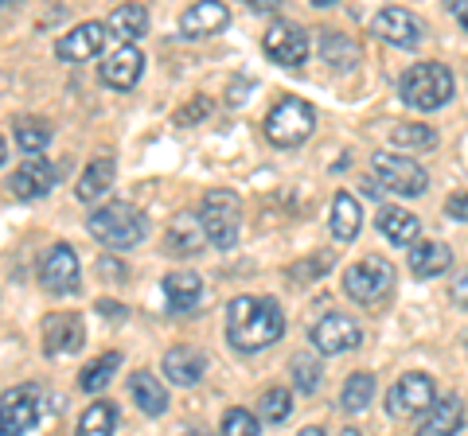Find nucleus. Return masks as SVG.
Returning a JSON list of instances; mask_svg holds the SVG:
<instances>
[{
	"label": "nucleus",
	"mask_w": 468,
	"mask_h": 436,
	"mask_svg": "<svg viewBox=\"0 0 468 436\" xmlns=\"http://www.w3.org/2000/svg\"><path fill=\"white\" fill-rule=\"evenodd\" d=\"M285 336V316L273 296H234L227 304V343L230 351L254 355Z\"/></svg>",
	"instance_id": "nucleus-1"
},
{
	"label": "nucleus",
	"mask_w": 468,
	"mask_h": 436,
	"mask_svg": "<svg viewBox=\"0 0 468 436\" xmlns=\"http://www.w3.org/2000/svg\"><path fill=\"white\" fill-rule=\"evenodd\" d=\"M86 230L106 245V250H133L144 238V214L125 199H110L101 207L90 211L86 218Z\"/></svg>",
	"instance_id": "nucleus-2"
},
{
	"label": "nucleus",
	"mask_w": 468,
	"mask_h": 436,
	"mask_svg": "<svg viewBox=\"0 0 468 436\" xmlns=\"http://www.w3.org/2000/svg\"><path fill=\"white\" fill-rule=\"evenodd\" d=\"M452 94H457V82H452V70L445 63H418L399 82V98L410 109H421V113L449 106Z\"/></svg>",
	"instance_id": "nucleus-3"
},
{
	"label": "nucleus",
	"mask_w": 468,
	"mask_h": 436,
	"mask_svg": "<svg viewBox=\"0 0 468 436\" xmlns=\"http://www.w3.org/2000/svg\"><path fill=\"white\" fill-rule=\"evenodd\" d=\"M261 129H266V140L277 144V149H297V144H304V140L313 137L316 109L309 106V101H301V98H282L266 113Z\"/></svg>",
	"instance_id": "nucleus-4"
},
{
	"label": "nucleus",
	"mask_w": 468,
	"mask_h": 436,
	"mask_svg": "<svg viewBox=\"0 0 468 436\" xmlns=\"http://www.w3.org/2000/svg\"><path fill=\"white\" fill-rule=\"evenodd\" d=\"M239 223H242V207L234 192H211L199 207V226L215 250H234L239 242Z\"/></svg>",
	"instance_id": "nucleus-5"
},
{
	"label": "nucleus",
	"mask_w": 468,
	"mask_h": 436,
	"mask_svg": "<svg viewBox=\"0 0 468 436\" xmlns=\"http://www.w3.org/2000/svg\"><path fill=\"white\" fill-rule=\"evenodd\" d=\"M394 281H399V273L387 257H363L356 265H347L344 273V293L359 304H378L394 293Z\"/></svg>",
	"instance_id": "nucleus-6"
},
{
	"label": "nucleus",
	"mask_w": 468,
	"mask_h": 436,
	"mask_svg": "<svg viewBox=\"0 0 468 436\" xmlns=\"http://www.w3.org/2000/svg\"><path fill=\"white\" fill-rule=\"evenodd\" d=\"M43 417V389L36 382L0 394V436H27Z\"/></svg>",
	"instance_id": "nucleus-7"
},
{
	"label": "nucleus",
	"mask_w": 468,
	"mask_h": 436,
	"mask_svg": "<svg viewBox=\"0 0 468 436\" xmlns=\"http://www.w3.org/2000/svg\"><path fill=\"white\" fill-rule=\"evenodd\" d=\"M371 164H375V180L383 183L387 192L406 195V199L426 195L430 176H426V168H421L418 160H406V156H394V152H375Z\"/></svg>",
	"instance_id": "nucleus-8"
},
{
	"label": "nucleus",
	"mask_w": 468,
	"mask_h": 436,
	"mask_svg": "<svg viewBox=\"0 0 468 436\" xmlns=\"http://www.w3.org/2000/svg\"><path fill=\"white\" fill-rule=\"evenodd\" d=\"M39 285L51 296H70L82 285V269H79V254L67 242H55L48 254L39 257Z\"/></svg>",
	"instance_id": "nucleus-9"
},
{
	"label": "nucleus",
	"mask_w": 468,
	"mask_h": 436,
	"mask_svg": "<svg viewBox=\"0 0 468 436\" xmlns=\"http://www.w3.org/2000/svg\"><path fill=\"white\" fill-rule=\"evenodd\" d=\"M261 47H266L270 59L285 70H297V67H304V59H309V36H304L292 20H273L266 27Z\"/></svg>",
	"instance_id": "nucleus-10"
},
{
	"label": "nucleus",
	"mask_w": 468,
	"mask_h": 436,
	"mask_svg": "<svg viewBox=\"0 0 468 436\" xmlns=\"http://www.w3.org/2000/svg\"><path fill=\"white\" fill-rule=\"evenodd\" d=\"M363 343V327L344 312H328L313 324V347L320 355H347Z\"/></svg>",
	"instance_id": "nucleus-11"
},
{
	"label": "nucleus",
	"mask_w": 468,
	"mask_h": 436,
	"mask_svg": "<svg viewBox=\"0 0 468 436\" xmlns=\"http://www.w3.org/2000/svg\"><path fill=\"white\" fill-rule=\"evenodd\" d=\"M371 32L383 43H390V47H402V51L418 47V43L426 39V27H421V20L410 8H383V12H375Z\"/></svg>",
	"instance_id": "nucleus-12"
},
{
	"label": "nucleus",
	"mask_w": 468,
	"mask_h": 436,
	"mask_svg": "<svg viewBox=\"0 0 468 436\" xmlns=\"http://www.w3.org/2000/svg\"><path fill=\"white\" fill-rule=\"evenodd\" d=\"M437 398H433V378L430 374H406L390 386L387 394V413L390 417H414L421 410H430Z\"/></svg>",
	"instance_id": "nucleus-13"
},
{
	"label": "nucleus",
	"mask_w": 468,
	"mask_h": 436,
	"mask_svg": "<svg viewBox=\"0 0 468 436\" xmlns=\"http://www.w3.org/2000/svg\"><path fill=\"white\" fill-rule=\"evenodd\" d=\"M106 24L101 20H86L79 27H70L67 36H58L55 43V55H58V63H86V59H94V55L106 47Z\"/></svg>",
	"instance_id": "nucleus-14"
},
{
	"label": "nucleus",
	"mask_w": 468,
	"mask_h": 436,
	"mask_svg": "<svg viewBox=\"0 0 468 436\" xmlns=\"http://www.w3.org/2000/svg\"><path fill=\"white\" fill-rule=\"evenodd\" d=\"M82 343H86V327H82V316L75 312H55L43 324V351L48 355H75Z\"/></svg>",
	"instance_id": "nucleus-15"
},
{
	"label": "nucleus",
	"mask_w": 468,
	"mask_h": 436,
	"mask_svg": "<svg viewBox=\"0 0 468 436\" xmlns=\"http://www.w3.org/2000/svg\"><path fill=\"white\" fill-rule=\"evenodd\" d=\"M58 180V168L51 164V160H24V164L12 171V180H8V192L16 195V199H39V195H48L51 187Z\"/></svg>",
	"instance_id": "nucleus-16"
},
{
	"label": "nucleus",
	"mask_w": 468,
	"mask_h": 436,
	"mask_svg": "<svg viewBox=\"0 0 468 436\" xmlns=\"http://www.w3.org/2000/svg\"><path fill=\"white\" fill-rule=\"evenodd\" d=\"M230 20L227 5H218V0H199V5H187L184 16H180V36L184 39H207L215 32H223Z\"/></svg>",
	"instance_id": "nucleus-17"
},
{
	"label": "nucleus",
	"mask_w": 468,
	"mask_h": 436,
	"mask_svg": "<svg viewBox=\"0 0 468 436\" xmlns=\"http://www.w3.org/2000/svg\"><path fill=\"white\" fill-rule=\"evenodd\" d=\"M461 429H464V401L457 394H449V398L430 405L426 417L418 420L414 436H457Z\"/></svg>",
	"instance_id": "nucleus-18"
},
{
	"label": "nucleus",
	"mask_w": 468,
	"mask_h": 436,
	"mask_svg": "<svg viewBox=\"0 0 468 436\" xmlns=\"http://www.w3.org/2000/svg\"><path fill=\"white\" fill-rule=\"evenodd\" d=\"M144 75V55L137 47H117L106 63H101V82L113 90H133Z\"/></svg>",
	"instance_id": "nucleus-19"
},
{
	"label": "nucleus",
	"mask_w": 468,
	"mask_h": 436,
	"mask_svg": "<svg viewBox=\"0 0 468 436\" xmlns=\"http://www.w3.org/2000/svg\"><path fill=\"white\" fill-rule=\"evenodd\" d=\"M165 300H168V308L176 316L196 312L199 300H203V277H199V273H192V269L168 273V277H165Z\"/></svg>",
	"instance_id": "nucleus-20"
},
{
	"label": "nucleus",
	"mask_w": 468,
	"mask_h": 436,
	"mask_svg": "<svg viewBox=\"0 0 468 436\" xmlns=\"http://www.w3.org/2000/svg\"><path fill=\"white\" fill-rule=\"evenodd\" d=\"M106 32H110V39H117V47H133V39H141L144 32H149V12H144L141 5L113 8L110 20H106Z\"/></svg>",
	"instance_id": "nucleus-21"
},
{
	"label": "nucleus",
	"mask_w": 468,
	"mask_h": 436,
	"mask_svg": "<svg viewBox=\"0 0 468 436\" xmlns=\"http://www.w3.org/2000/svg\"><path fill=\"white\" fill-rule=\"evenodd\" d=\"M160 367H165V374L172 378V386H196L203 378V370H207V358H203L196 347H172Z\"/></svg>",
	"instance_id": "nucleus-22"
},
{
	"label": "nucleus",
	"mask_w": 468,
	"mask_h": 436,
	"mask_svg": "<svg viewBox=\"0 0 468 436\" xmlns=\"http://www.w3.org/2000/svg\"><path fill=\"white\" fill-rule=\"evenodd\" d=\"M378 230L390 245H414L421 234V218L410 214L406 207H383L378 211Z\"/></svg>",
	"instance_id": "nucleus-23"
},
{
	"label": "nucleus",
	"mask_w": 468,
	"mask_h": 436,
	"mask_svg": "<svg viewBox=\"0 0 468 436\" xmlns=\"http://www.w3.org/2000/svg\"><path fill=\"white\" fill-rule=\"evenodd\" d=\"M129 394H133V401L141 405L144 417H160V413L168 410V389H165V382H160L156 374H149V370H137L133 378H129Z\"/></svg>",
	"instance_id": "nucleus-24"
},
{
	"label": "nucleus",
	"mask_w": 468,
	"mask_h": 436,
	"mask_svg": "<svg viewBox=\"0 0 468 436\" xmlns=\"http://www.w3.org/2000/svg\"><path fill=\"white\" fill-rule=\"evenodd\" d=\"M332 234L335 242H351V238H359V230H363V207H359V199L351 195V192H340L332 199Z\"/></svg>",
	"instance_id": "nucleus-25"
},
{
	"label": "nucleus",
	"mask_w": 468,
	"mask_h": 436,
	"mask_svg": "<svg viewBox=\"0 0 468 436\" xmlns=\"http://www.w3.org/2000/svg\"><path fill=\"white\" fill-rule=\"evenodd\" d=\"M113 176H117V164H113V156H94L90 164H86V171L79 176V187H75L79 202H94L101 192H110Z\"/></svg>",
	"instance_id": "nucleus-26"
},
{
	"label": "nucleus",
	"mask_w": 468,
	"mask_h": 436,
	"mask_svg": "<svg viewBox=\"0 0 468 436\" xmlns=\"http://www.w3.org/2000/svg\"><path fill=\"white\" fill-rule=\"evenodd\" d=\"M452 265V254L445 242H421L414 254H410V269L414 277H441V273Z\"/></svg>",
	"instance_id": "nucleus-27"
},
{
	"label": "nucleus",
	"mask_w": 468,
	"mask_h": 436,
	"mask_svg": "<svg viewBox=\"0 0 468 436\" xmlns=\"http://www.w3.org/2000/svg\"><path fill=\"white\" fill-rule=\"evenodd\" d=\"M122 370V351H106V355H98L90 367H82L79 374V389H86V394H101V389L110 386V378Z\"/></svg>",
	"instance_id": "nucleus-28"
},
{
	"label": "nucleus",
	"mask_w": 468,
	"mask_h": 436,
	"mask_svg": "<svg viewBox=\"0 0 468 436\" xmlns=\"http://www.w3.org/2000/svg\"><path fill=\"white\" fill-rule=\"evenodd\" d=\"M117 432V405L94 401L90 410L79 417V436H113Z\"/></svg>",
	"instance_id": "nucleus-29"
},
{
	"label": "nucleus",
	"mask_w": 468,
	"mask_h": 436,
	"mask_svg": "<svg viewBox=\"0 0 468 436\" xmlns=\"http://www.w3.org/2000/svg\"><path fill=\"white\" fill-rule=\"evenodd\" d=\"M320 55H324L328 67L351 70V67H356V59H359V47L347 36H340V32H324V36H320Z\"/></svg>",
	"instance_id": "nucleus-30"
},
{
	"label": "nucleus",
	"mask_w": 468,
	"mask_h": 436,
	"mask_svg": "<svg viewBox=\"0 0 468 436\" xmlns=\"http://www.w3.org/2000/svg\"><path fill=\"white\" fill-rule=\"evenodd\" d=\"M199 242H203V226L196 223L192 214H180L172 223V230H168V250L172 254H180V257H192L196 250H199Z\"/></svg>",
	"instance_id": "nucleus-31"
},
{
	"label": "nucleus",
	"mask_w": 468,
	"mask_h": 436,
	"mask_svg": "<svg viewBox=\"0 0 468 436\" xmlns=\"http://www.w3.org/2000/svg\"><path fill=\"white\" fill-rule=\"evenodd\" d=\"M375 398V374H351L347 382H344V394H340V410L344 413H363L371 405Z\"/></svg>",
	"instance_id": "nucleus-32"
},
{
	"label": "nucleus",
	"mask_w": 468,
	"mask_h": 436,
	"mask_svg": "<svg viewBox=\"0 0 468 436\" xmlns=\"http://www.w3.org/2000/svg\"><path fill=\"white\" fill-rule=\"evenodd\" d=\"M387 133H390V140H394V144H406V149H421V152L433 149V144H437V133H433L430 125H410V121H399V125H390Z\"/></svg>",
	"instance_id": "nucleus-33"
},
{
	"label": "nucleus",
	"mask_w": 468,
	"mask_h": 436,
	"mask_svg": "<svg viewBox=\"0 0 468 436\" xmlns=\"http://www.w3.org/2000/svg\"><path fill=\"white\" fill-rule=\"evenodd\" d=\"M16 144H20L24 152L39 156V152L51 144V125H48V121H20V125H16Z\"/></svg>",
	"instance_id": "nucleus-34"
},
{
	"label": "nucleus",
	"mask_w": 468,
	"mask_h": 436,
	"mask_svg": "<svg viewBox=\"0 0 468 436\" xmlns=\"http://www.w3.org/2000/svg\"><path fill=\"white\" fill-rule=\"evenodd\" d=\"M292 410V394L289 389H266V398H261V417L270 420V425H282Z\"/></svg>",
	"instance_id": "nucleus-35"
},
{
	"label": "nucleus",
	"mask_w": 468,
	"mask_h": 436,
	"mask_svg": "<svg viewBox=\"0 0 468 436\" xmlns=\"http://www.w3.org/2000/svg\"><path fill=\"white\" fill-rule=\"evenodd\" d=\"M223 436H258V417L250 410H227Z\"/></svg>",
	"instance_id": "nucleus-36"
},
{
	"label": "nucleus",
	"mask_w": 468,
	"mask_h": 436,
	"mask_svg": "<svg viewBox=\"0 0 468 436\" xmlns=\"http://www.w3.org/2000/svg\"><path fill=\"white\" fill-rule=\"evenodd\" d=\"M292 378H297L301 394H313V389L320 386V367H316L309 355H297V358H292Z\"/></svg>",
	"instance_id": "nucleus-37"
},
{
	"label": "nucleus",
	"mask_w": 468,
	"mask_h": 436,
	"mask_svg": "<svg viewBox=\"0 0 468 436\" xmlns=\"http://www.w3.org/2000/svg\"><path fill=\"white\" fill-rule=\"evenodd\" d=\"M445 214L452 218V223H468V192H452L445 199Z\"/></svg>",
	"instance_id": "nucleus-38"
},
{
	"label": "nucleus",
	"mask_w": 468,
	"mask_h": 436,
	"mask_svg": "<svg viewBox=\"0 0 468 436\" xmlns=\"http://www.w3.org/2000/svg\"><path fill=\"white\" fill-rule=\"evenodd\" d=\"M452 304H457V308H468V269L452 281Z\"/></svg>",
	"instance_id": "nucleus-39"
},
{
	"label": "nucleus",
	"mask_w": 468,
	"mask_h": 436,
	"mask_svg": "<svg viewBox=\"0 0 468 436\" xmlns=\"http://www.w3.org/2000/svg\"><path fill=\"white\" fill-rule=\"evenodd\" d=\"M207 109H211V106H207V98H196V106L180 113V125H187V121H196V118H207Z\"/></svg>",
	"instance_id": "nucleus-40"
},
{
	"label": "nucleus",
	"mask_w": 468,
	"mask_h": 436,
	"mask_svg": "<svg viewBox=\"0 0 468 436\" xmlns=\"http://www.w3.org/2000/svg\"><path fill=\"white\" fill-rule=\"evenodd\" d=\"M98 312H106V319H122L125 316L122 304H110V300H98Z\"/></svg>",
	"instance_id": "nucleus-41"
},
{
	"label": "nucleus",
	"mask_w": 468,
	"mask_h": 436,
	"mask_svg": "<svg viewBox=\"0 0 468 436\" xmlns=\"http://www.w3.org/2000/svg\"><path fill=\"white\" fill-rule=\"evenodd\" d=\"M452 8V16H457L464 24V32H468V0H457V5H449Z\"/></svg>",
	"instance_id": "nucleus-42"
},
{
	"label": "nucleus",
	"mask_w": 468,
	"mask_h": 436,
	"mask_svg": "<svg viewBox=\"0 0 468 436\" xmlns=\"http://www.w3.org/2000/svg\"><path fill=\"white\" fill-rule=\"evenodd\" d=\"M297 436H328V432H324V429H316V425H309V429H301Z\"/></svg>",
	"instance_id": "nucleus-43"
},
{
	"label": "nucleus",
	"mask_w": 468,
	"mask_h": 436,
	"mask_svg": "<svg viewBox=\"0 0 468 436\" xmlns=\"http://www.w3.org/2000/svg\"><path fill=\"white\" fill-rule=\"evenodd\" d=\"M340 436H363V432H356V429H344V432H340Z\"/></svg>",
	"instance_id": "nucleus-44"
},
{
	"label": "nucleus",
	"mask_w": 468,
	"mask_h": 436,
	"mask_svg": "<svg viewBox=\"0 0 468 436\" xmlns=\"http://www.w3.org/2000/svg\"><path fill=\"white\" fill-rule=\"evenodd\" d=\"M0 164H5V137H0Z\"/></svg>",
	"instance_id": "nucleus-45"
}]
</instances>
